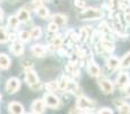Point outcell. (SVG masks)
Returning <instances> with one entry per match:
<instances>
[{"instance_id":"3","label":"cell","mask_w":130,"mask_h":114,"mask_svg":"<svg viewBox=\"0 0 130 114\" xmlns=\"http://www.w3.org/2000/svg\"><path fill=\"white\" fill-rule=\"evenodd\" d=\"M94 104L95 103L90 98L83 96V95H80L76 99V110H80L79 111L80 113H86L87 112L86 110H91Z\"/></svg>"},{"instance_id":"1","label":"cell","mask_w":130,"mask_h":114,"mask_svg":"<svg viewBox=\"0 0 130 114\" xmlns=\"http://www.w3.org/2000/svg\"><path fill=\"white\" fill-rule=\"evenodd\" d=\"M104 13L102 9L96 8V7H88L83 8L79 13V18L82 21H96L103 18Z\"/></svg>"},{"instance_id":"26","label":"cell","mask_w":130,"mask_h":114,"mask_svg":"<svg viewBox=\"0 0 130 114\" xmlns=\"http://www.w3.org/2000/svg\"><path fill=\"white\" fill-rule=\"evenodd\" d=\"M45 88L47 92H55L58 90V82L57 81H49L45 85Z\"/></svg>"},{"instance_id":"23","label":"cell","mask_w":130,"mask_h":114,"mask_svg":"<svg viewBox=\"0 0 130 114\" xmlns=\"http://www.w3.org/2000/svg\"><path fill=\"white\" fill-rule=\"evenodd\" d=\"M9 41L8 30L5 26H0V43H6Z\"/></svg>"},{"instance_id":"17","label":"cell","mask_w":130,"mask_h":114,"mask_svg":"<svg viewBox=\"0 0 130 114\" xmlns=\"http://www.w3.org/2000/svg\"><path fill=\"white\" fill-rule=\"evenodd\" d=\"M16 16H17V18L20 20L21 23H26V22H29L30 18H31V14H30V10H27L25 7H22V8H21L20 10L17 11Z\"/></svg>"},{"instance_id":"36","label":"cell","mask_w":130,"mask_h":114,"mask_svg":"<svg viewBox=\"0 0 130 114\" xmlns=\"http://www.w3.org/2000/svg\"><path fill=\"white\" fill-rule=\"evenodd\" d=\"M124 18H126V22L130 24V14H129V13H126V14H124Z\"/></svg>"},{"instance_id":"32","label":"cell","mask_w":130,"mask_h":114,"mask_svg":"<svg viewBox=\"0 0 130 114\" xmlns=\"http://www.w3.org/2000/svg\"><path fill=\"white\" fill-rule=\"evenodd\" d=\"M74 6L79 9H83L86 7V1L85 0H74Z\"/></svg>"},{"instance_id":"27","label":"cell","mask_w":130,"mask_h":114,"mask_svg":"<svg viewBox=\"0 0 130 114\" xmlns=\"http://www.w3.org/2000/svg\"><path fill=\"white\" fill-rule=\"evenodd\" d=\"M120 67L121 69H129L130 67V52L127 53L120 60Z\"/></svg>"},{"instance_id":"11","label":"cell","mask_w":130,"mask_h":114,"mask_svg":"<svg viewBox=\"0 0 130 114\" xmlns=\"http://www.w3.org/2000/svg\"><path fill=\"white\" fill-rule=\"evenodd\" d=\"M9 50H10L15 56H21V55H23L24 54V46H23V42L20 40L13 41L11 45L9 46Z\"/></svg>"},{"instance_id":"37","label":"cell","mask_w":130,"mask_h":114,"mask_svg":"<svg viewBox=\"0 0 130 114\" xmlns=\"http://www.w3.org/2000/svg\"><path fill=\"white\" fill-rule=\"evenodd\" d=\"M2 17H4V11H2V9L0 8V20H2Z\"/></svg>"},{"instance_id":"39","label":"cell","mask_w":130,"mask_h":114,"mask_svg":"<svg viewBox=\"0 0 130 114\" xmlns=\"http://www.w3.org/2000/svg\"><path fill=\"white\" fill-rule=\"evenodd\" d=\"M126 13H129V14H130V7H128V8H127V11H126Z\"/></svg>"},{"instance_id":"29","label":"cell","mask_w":130,"mask_h":114,"mask_svg":"<svg viewBox=\"0 0 130 114\" xmlns=\"http://www.w3.org/2000/svg\"><path fill=\"white\" fill-rule=\"evenodd\" d=\"M80 41H83V42H86V41L88 40V37H89V33H88V30L87 27H81L80 29Z\"/></svg>"},{"instance_id":"35","label":"cell","mask_w":130,"mask_h":114,"mask_svg":"<svg viewBox=\"0 0 130 114\" xmlns=\"http://www.w3.org/2000/svg\"><path fill=\"white\" fill-rule=\"evenodd\" d=\"M123 103H124V101H123V99H117V101L114 102V104H115V105H117V107H119V106H120V105H122V104H123Z\"/></svg>"},{"instance_id":"9","label":"cell","mask_w":130,"mask_h":114,"mask_svg":"<svg viewBox=\"0 0 130 114\" xmlns=\"http://www.w3.org/2000/svg\"><path fill=\"white\" fill-rule=\"evenodd\" d=\"M87 72L89 73V75L94 76V78H98L102 73V70L101 67L98 66L96 62H94L92 59H90L87 64Z\"/></svg>"},{"instance_id":"7","label":"cell","mask_w":130,"mask_h":114,"mask_svg":"<svg viewBox=\"0 0 130 114\" xmlns=\"http://www.w3.org/2000/svg\"><path fill=\"white\" fill-rule=\"evenodd\" d=\"M105 66H106V69L108 70V72H111V73H112V72H115L120 67V59L118 57L111 55V56H108L106 58Z\"/></svg>"},{"instance_id":"4","label":"cell","mask_w":130,"mask_h":114,"mask_svg":"<svg viewBox=\"0 0 130 114\" xmlns=\"http://www.w3.org/2000/svg\"><path fill=\"white\" fill-rule=\"evenodd\" d=\"M43 101L46 106L50 108H57L61 105V99L56 95H54V92H46L43 95Z\"/></svg>"},{"instance_id":"24","label":"cell","mask_w":130,"mask_h":114,"mask_svg":"<svg viewBox=\"0 0 130 114\" xmlns=\"http://www.w3.org/2000/svg\"><path fill=\"white\" fill-rule=\"evenodd\" d=\"M98 31L101 32L102 34H111V32L113 31V29L106 22H102L101 24L98 25Z\"/></svg>"},{"instance_id":"38","label":"cell","mask_w":130,"mask_h":114,"mask_svg":"<svg viewBox=\"0 0 130 114\" xmlns=\"http://www.w3.org/2000/svg\"><path fill=\"white\" fill-rule=\"evenodd\" d=\"M119 1H122V2H126V4H130V0H119Z\"/></svg>"},{"instance_id":"33","label":"cell","mask_w":130,"mask_h":114,"mask_svg":"<svg viewBox=\"0 0 130 114\" xmlns=\"http://www.w3.org/2000/svg\"><path fill=\"white\" fill-rule=\"evenodd\" d=\"M97 113H99V114H102V113H106V114H113V111L111 110V108H108V107H102L101 110H99Z\"/></svg>"},{"instance_id":"41","label":"cell","mask_w":130,"mask_h":114,"mask_svg":"<svg viewBox=\"0 0 130 114\" xmlns=\"http://www.w3.org/2000/svg\"><path fill=\"white\" fill-rule=\"evenodd\" d=\"M110 1H114V0H110Z\"/></svg>"},{"instance_id":"20","label":"cell","mask_w":130,"mask_h":114,"mask_svg":"<svg viewBox=\"0 0 130 114\" xmlns=\"http://www.w3.org/2000/svg\"><path fill=\"white\" fill-rule=\"evenodd\" d=\"M65 70H66L67 73L72 76H75V75H79V74H80V70H79V67L76 66V63H73V62H70L69 64L66 65Z\"/></svg>"},{"instance_id":"2","label":"cell","mask_w":130,"mask_h":114,"mask_svg":"<svg viewBox=\"0 0 130 114\" xmlns=\"http://www.w3.org/2000/svg\"><path fill=\"white\" fill-rule=\"evenodd\" d=\"M25 82L27 83L30 88L32 90H39L42 88V83L39 80V76L37 75V73L34 72V70L32 67H29V69H25Z\"/></svg>"},{"instance_id":"22","label":"cell","mask_w":130,"mask_h":114,"mask_svg":"<svg viewBox=\"0 0 130 114\" xmlns=\"http://www.w3.org/2000/svg\"><path fill=\"white\" fill-rule=\"evenodd\" d=\"M17 38L20 41H22V42H29L30 40H31V33H30L29 31H25V30H22V31H20L17 33Z\"/></svg>"},{"instance_id":"15","label":"cell","mask_w":130,"mask_h":114,"mask_svg":"<svg viewBox=\"0 0 130 114\" xmlns=\"http://www.w3.org/2000/svg\"><path fill=\"white\" fill-rule=\"evenodd\" d=\"M63 36L62 34H56V36L54 37V38L52 39V41H50V45H49V49L50 50H57L59 47H62L63 46Z\"/></svg>"},{"instance_id":"5","label":"cell","mask_w":130,"mask_h":114,"mask_svg":"<svg viewBox=\"0 0 130 114\" xmlns=\"http://www.w3.org/2000/svg\"><path fill=\"white\" fill-rule=\"evenodd\" d=\"M6 91L8 94H15L20 90L21 88V80L18 78H10L6 82Z\"/></svg>"},{"instance_id":"10","label":"cell","mask_w":130,"mask_h":114,"mask_svg":"<svg viewBox=\"0 0 130 114\" xmlns=\"http://www.w3.org/2000/svg\"><path fill=\"white\" fill-rule=\"evenodd\" d=\"M46 104H45V101L40 98L38 99H34L33 103L31 104V113H43L46 111Z\"/></svg>"},{"instance_id":"6","label":"cell","mask_w":130,"mask_h":114,"mask_svg":"<svg viewBox=\"0 0 130 114\" xmlns=\"http://www.w3.org/2000/svg\"><path fill=\"white\" fill-rule=\"evenodd\" d=\"M98 86H99V88H101L102 91H103L104 94H106V95L112 94V92L114 91V83H113L111 80L106 79V78L99 79Z\"/></svg>"},{"instance_id":"12","label":"cell","mask_w":130,"mask_h":114,"mask_svg":"<svg viewBox=\"0 0 130 114\" xmlns=\"http://www.w3.org/2000/svg\"><path fill=\"white\" fill-rule=\"evenodd\" d=\"M31 53L33 56H36L38 58H42L47 54V48L43 45H38V43H36V45H33L31 47Z\"/></svg>"},{"instance_id":"25","label":"cell","mask_w":130,"mask_h":114,"mask_svg":"<svg viewBox=\"0 0 130 114\" xmlns=\"http://www.w3.org/2000/svg\"><path fill=\"white\" fill-rule=\"evenodd\" d=\"M30 33H31V38L33 39V40H38V39H40L41 36H42V30H41L40 26H33L32 30L30 31Z\"/></svg>"},{"instance_id":"8","label":"cell","mask_w":130,"mask_h":114,"mask_svg":"<svg viewBox=\"0 0 130 114\" xmlns=\"http://www.w3.org/2000/svg\"><path fill=\"white\" fill-rule=\"evenodd\" d=\"M129 82H130V75L127 72H120V73L118 74L117 79H115V85H117L120 89H123Z\"/></svg>"},{"instance_id":"14","label":"cell","mask_w":130,"mask_h":114,"mask_svg":"<svg viewBox=\"0 0 130 114\" xmlns=\"http://www.w3.org/2000/svg\"><path fill=\"white\" fill-rule=\"evenodd\" d=\"M20 20L17 18L16 15H11L8 17V21H7V29L11 32L17 31L18 26H20Z\"/></svg>"},{"instance_id":"34","label":"cell","mask_w":130,"mask_h":114,"mask_svg":"<svg viewBox=\"0 0 130 114\" xmlns=\"http://www.w3.org/2000/svg\"><path fill=\"white\" fill-rule=\"evenodd\" d=\"M123 92H124V95H126L128 98H130V82L123 88Z\"/></svg>"},{"instance_id":"42","label":"cell","mask_w":130,"mask_h":114,"mask_svg":"<svg viewBox=\"0 0 130 114\" xmlns=\"http://www.w3.org/2000/svg\"><path fill=\"white\" fill-rule=\"evenodd\" d=\"M0 1H1V0H0Z\"/></svg>"},{"instance_id":"31","label":"cell","mask_w":130,"mask_h":114,"mask_svg":"<svg viewBox=\"0 0 130 114\" xmlns=\"http://www.w3.org/2000/svg\"><path fill=\"white\" fill-rule=\"evenodd\" d=\"M69 34H70V39H71L72 42H79V41H80V36L76 34L73 30H71V31L69 32Z\"/></svg>"},{"instance_id":"13","label":"cell","mask_w":130,"mask_h":114,"mask_svg":"<svg viewBox=\"0 0 130 114\" xmlns=\"http://www.w3.org/2000/svg\"><path fill=\"white\" fill-rule=\"evenodd\" d=\"M8 112L13 114H23L25 112L24 106L18 102H10L8 104Z\"/></svg>"},{"instance_id":"19","label":"cell","mask_w":130,"mask_h":114,"mask_svg":"<svg viewBox=\"0 0 130 114\" xmlns=\"http://www.w3.org/2000/svg\"><path fill=\"white\" fill-rule=\"evenodd\" d=\"M71 79L66 75H63L61 79H59L57 82H58V89L62 90V91H67L70 87V83H71Z\"/></svg>"},{"instance_id":"18","label":"cell","mask_w":130,"mask_h":114,"mask_svg":"<svg viewBox=\"0 0 130 114\" xmlns=\"http://www.w3.org/2000/svg\"><path fill=\"white\" fill-rule=\"evenodd\" d=\"M52 22L56 23L58 26H64L67 23V16L64 15V14H54L52 16Z\"/></svg>"},{"instance_id":"30","label":"cell","mask_w":130,"mask_h":114,"mask_svg":"<svg viewBox=\"0 0 130 114\" xmlns=\"http://www.w3.org/2000/svg\"><path fill=\"white\" fill-rule=\"evenodd\" d=\"M58 29H59V26L54 22H50L49 24H48V27H47L48 32H50V33H57V32H58Z\"/></svg>"},{"instance_id":"28","label":"cell","mask_w":130,"mask_h":114,"mask_svg":"<svg viewBox=\"0 0 130 114\" xmlns=\"http://www.w3.org/2000/svg\"><path fill=\"white\" fill-rule=\"evenodd\" d=\"M118 110H119V113L129 114L130 113V104H128V103H126V102H124L122 105H120L119 107H118Z\"/></svg>"},{"instance_id":"40","label":"cell","mask_w":130,"mask_h":114,"mask_svg":"<svg viewBox=\"0 0 130 114\" xmlns=\"http://www.w3.org/2000/svg\"><path fill=\"white\" fill-rule=\"evenodd\" d=\"M1 98H2V96H1V94H0V101H1Z\"/></svg>"},{"instance_id":"16","label":"cell","mask_w":130,"mask_h":114,"mask_svg":"<svg viewBox=\"0 0 130 114\" xmlns=\"http://www.w3.org/2000/svg\"><path fill=\"white\" fill-rule=\"evenodd\" d=\"M10 66H11V59L9 58V56L4 54V53H0V70L7 71V70L10 69Z\"/></svg>"},{"instance_id":"21","label":"cell","mask_w":130,"mask_h":114,"mask_svg":"<svg viewBox=\"0 0 130 114\" xmlns=\"http://www.w3.org/2000/svg\"><path fill=\"white\" fill-rule=\"evenodd\" d=\"M36 13H37V15L40 18H42V20H47V18L49 17V9H48L47 7H45L43 5L39 6L38 8L36 9Z\"/></svg>"}]
</instances>
